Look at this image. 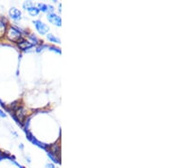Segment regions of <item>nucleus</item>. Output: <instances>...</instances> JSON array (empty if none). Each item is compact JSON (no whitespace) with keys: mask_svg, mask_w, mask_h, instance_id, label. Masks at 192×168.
<instances>
[{"mask_svg":"<svg viewBox=\"0 0 192 168\" xmlns=\"http://www.w3.org/2000/svg\"><path fill=\"white\" fill-rule=\"evenodd\" d=\"M27 10L31 16H37L39 14V10H38V9L36 6H34V5L29 7Z\"/></svg>","mask_w":192,"mask_h":168,"instance_id":"1a4fd4ad","label":"nucleus"},{"mask_svg":"<svg viewBox=\"0 0 192 168\" xmlns=\"http://www.w3.org/2000/svg\"><path fill=\"white\" fill-rule=\"evenodd\" d=\"M32 5H34L32 2H31V1H26V2H24V3H23L22 7H23V9H24V10H27L29 7H31V6Z\"/></svg>","mask_w":192,"mask_h":168,"instance_id":"ddd939ff","label":"nucleus"},{"mask_svg":"<svg viewBox=\"0 0 192 168\" xmlns=\"http://www.w3.org/2000/svg\"><path fill=\"white\" fill-rule=\"evenodd\" d=\"M0 116H1V117H3V118L6 117V114L2 110H0Z\"/></svg>","mask_w":192,"mask_h":168,"instance_id":"4468645a","label":"nucleus"},{"mask_svg":"<svg viewBox=\"0 0 192 168\" xmlns=\"http://www.w3.org/2000/svg\"><path fill=\"white\" fill-rule=\"evenodd\" d=\"M9 16L11 19L16 22H18L21 20V12L20 10L16 9L15 7L11 8L9 10Z\"/></svg>","mask_w":192,"mask_h":168,"instance_id":"7ed1b4c3","label":"nucleus"},{"mask_svg":"<svg viewBox=\"0 0 192 168\" xmlns=\"http://www.w3.org/2000/svg\"><path fill=\"white\" fill-rule=\"evenodd\" d=\"M27 37H28V40L27 41L30 42V43H32L33 46L38 43V39L37 37L34 34H29Z\"/></svg>","mask_w":192,"mask_h":168,"instance_id":"9d476101","label":"nucleus"},{"mask_svg":"<svg viewBox=\"0 0 192 168\" xmlns=\"http://www.w3.org/2000/svg\"><path fill=\"white\" fill-rule=\"evenodd\" d=\"M5 36L7 39L10 40L11 42H19L21 40H22V33L16 26H8Z\"/></svg>","mask_w":192,"mask_h":168,"instance_id":"f257e3e1","label":"nucleus"},{"mask_svg":"<svg viewBox=\"0 0 192 168\" xmlns=\"http://www.w3.org/2000/svg\"><path fill=\"white\" fill-rule=\"evenodd\" d=\"M47 39H48L50 42H55V43H58L60 44L61 43V40L57 38L56 37H55L53 34H47Z\"/></svg>","mask_w":192,"mask_h":168,"instance_id":"9b49d317","label":"nucleus"},{"mask_svg":"<svg viewBox=\"0 0 192 168\" xmlns=\"http://www.w3.org/2000/svg\"><path fill=\"white\" fill-rule=\"evenodd\" d=\"M17 46L18 48L21 49V50H27V49H29V48H31L32 47H33V45H32V43H30V42H28L27 40H21L19 42H17Z\"/></svg>","mask_w":192,"mask_h":168,"instance_id":"423d86ee","label":"nucleus"},{"mask_svg":"<svg viewBox=\"0 0 192 168\" xmlns=\"http://www.w3.org/2000/svg\"><path fill=\"white\" fill-rule=\"evenodd\" d=\"M32 23L34 24L37 32H38L40 35H45V34H47V32H48L49 30H50L49 26H47L46 24H44V22H42L41 21H32Z\"/></svg>","mask_w":192,"mask_h":168,"instance_id":"f03ea898","label":"nucleus"},{"mask_svg":"<svg viewBox=\"0 0 192 168\" xmlns=\"http://www.w3.org/2000/svg\"><path fill=\"white\" fill-rule=\"evenodd\" d=\"M46 168H55V167H54L53 164L48 163V164H46Z\"/></svg>","mask_w":192,"mask_h":168,"instance_id":"2eb2a0df","label":"nucleus"},{"mask_svg":"<svg viewBox=\"0 0 192 168\" xmlns=\"http://www.w3.org/2000/svg\"><path fill=\"white\" fill-rule=\"evenodd\" d=\"M50 150L54 153V155H56L57 156H59V152H60V148H59V145H57V144H54V145H52Z\"/></svg>","mask_w":192,"mask_h":168,"instance_id":"f8f14e48","label":"nucleus"},{"mask_svg":"<svg viewBox=\"0 0 192 168\" xmlns=\"http://www.w3.org/2000/svg\"><path fill=\"white\" fill-rule=\"evenodd\" d=\"M38 10H41L43 12H51L54 10L53 6L44 4H38Z\"/></svg>","mask_w":192,"mask_h":168,"instance_id":"0eeeda50","label":"nucleus"},{"mask_svg":"<svg viewBox=\"0 0 192 168\" xmlns=\"http://www.w3.org/2000/svg\"><path fill=\"white\" fill-rule=\"evenodd\" d=\"M15 112H16V117L18 118V120L21 122H22L26 119V117H27V110L23 106L19 105L15 110Z\"/></svg>","mask_w":192,"mask_h":168,"instance_id":"20e7f679","label":"nucleus"},{"mask_svg":"<svg viewBox=\"0 0 192 168\" xmlns=\"http://www.w3.org/2000/svg\"><path fill=\"white\" fill-rule=\"evenodd\" d=\"M47 19H48V21L50 23H52L55 26H61V25H62V20H61V18L57 15H56V14L49 13L48 15H47Z\"/></svg>","mask_w":192,"mask_h":168,"instance_id":"39448f33","label":"nucleus"},{"mask_svg":"<svg viewBox=\"0 0 192 168\" xmlns=\"http://www.w3.org/2000/svg\"><path fill=\"white\" fill-rule=\"evenodd\" d=\"M7 24L4 21L0 19V37H3L5 36L6 31H7Z\"/></svg>","mask_w":192,"mask_h":168,"instance_id":"6e6552de","label":"nucleus"},{"mask_svg":"<svg viewBox=\"0 0 192 168\" xmlns=\"http://www.w3.org/2000/svg\"><path fill=\"white\" fill-rule=\"evenodd\" d=\"M21 168H24V167H21Z\"/></svg>","mask_w":192,"mask_h":168,"instance_id":"dca6fc26","label":"nucleus"}]
</instances>
